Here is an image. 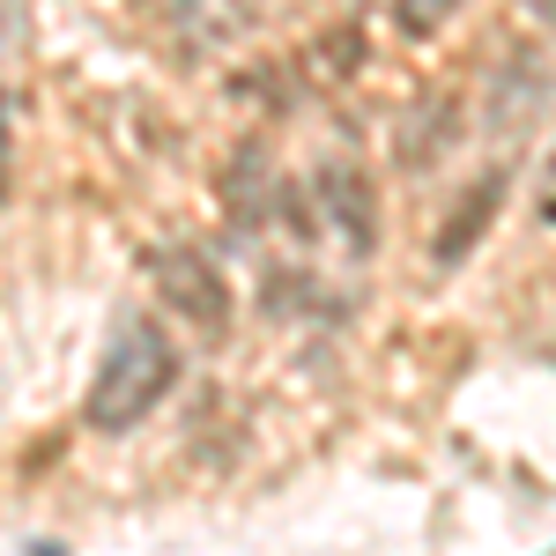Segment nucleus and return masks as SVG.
<instances>
[{"mask_svg": "<svg viewBox=\"0 0 556 556\" xmlns=\"http://www.w3.org/2000/svg\"><path fill=\"white\" fill-rule=\"evenodd\" d=\"M527 8H534V15H542V23L556 30V0H527Z\"/></svg>", "mask_w": 556, "mask_h": 556, "instance_id": "9", "label": "nucleus"}, {"mask_svg": "<svg viewBox=\"0 0 556 556\" xmlns=\"http://www.w3.org/2000/svg\"><path fill=\"white\" fill-rule=\"evenodd\" d=\"M497 201H505V178L490 172V178H475L468 193L445 208V223H438V238H430V260L438 267H460V260L482 245V230H490V215H497Z\"/></svg>", "mask_w": 556, "mask_h": 556, "instance_id": "5", "label": "nucleus"}, {"mask_svg": "<svg viewBox=\"0 0 556 556\" xmlns=\"http://www.w3.org/2000/svg\"><path fill=\"white\" fill-rule=\"evenodd\" d=\"M149 282H156V298H164V312H172L178 327H193V334H208V342L230 334L238 304H230V282L215 275L208 253H193V245H156V253H149Z\"/></svg>", "mask_w": 556, "mask_h": 556, "instance_id": "2", "label": "nucleus"}, {"mask_svg": "<svg viewBox=\"0 0 556 556\" xmlns=\"http://www.w3.org/2000/svg\"><path fill=\"white\" fill-rule=\"evenodd\" d=\"M393 23H401V38H438L453 23V0H393Z\"/></svg>", "mask_w": 556, "mask_h": 556, "instance_id": "6", "label": "nucleus"}, {"mask_svg": "<svg viewBox=\"0 0 556 556\" xmlns=\"http://www.w3.org/2000/svg\"><path fill=\"white\" fill-rule=\"evenodd\" d=\"M534 215L556 223V149H549V164H542V186H534Z\"/></svg>", "mask_w": 556, "mask_h": 556, "instance_id": "8", "label": "nucleus"}, {"mask_svg": "<svg viewBox=\"0 0 556 556\" xmlns=\"http://www.w3.org/2000/svg\"><path fill=\"white\" fill-rule=\"evenodd\" d=\"M364 67V38L356 30H327L319 38V75H356Z\"/></svg>", "mask_w": 556, "mask_h": 556, "instance_id": "7", "label": "nucleus"}, {"mask_svg": "<svg viewBox=\"0 0 556 556\" xmlns=\"http://www.w3.org/2000/svg\"><path fill=\"white\" fill-rule=\"evenodd\" d=\"M30 556H60V549H52V542H38V549H30Z\"/></svg>", "mask_w": 556, "mask_h": 556, "instance_id": "11", "label": "nucleus"}, {"mask_svg": "<svg viewBox=\"0 0 556 556\" xmlns=\"http://www.w3.org/2000/svg\"><path fill=\"white\" fill-rule=\"evenodd\" d=\"M15 8H23V0H0V30H8V23H15Z\"/></svg>", "mask_w": 556, "mask_h": 556, "instance_id": "10", "label": "nucleus"}, {"mask_svg": "<svg viewBox=\"0 0 556 556\" xmlns=\"http://www.w3.org/2000/svg\"><path fill=\"white\" fill-rule=\"evenodd\" d=\"M312 186H319V215L349 238V253H371L379 245V186H371V172L356 156H327L312 172Z\"/></svg>", "mask_w": 556, "mask_h": 556, "instance_id": "3", "label": "nucleus"}, {"mask_svg": "<svg viewBox=\"0 0 556 556\" xmlns=\"http://www.w3.org/2000/svg\"><path fill=\"white\" fill-rule=\"evenodd\" d=\"M453 141H460V104H453V89H424V97L393 119V156H401V172H430Z\"/></svg>", "mask_w": 556, "mask_h": 556, "instance_id": "4", "label": "nucleus"}, {"mask_svg": "<svg viewBox=\"0 0 556 556\" xmlns=\"http://www.w3.org/2000/svg\"><path fill=\"white\" fill-rule=\"evenodd\" d=\"M172 379H178L172 334H164L156 319H127V327L112 334V349H104L97 379H89V401H83L89 430H104V438L134 430L156 401H164V393H172Z\"/></svg>", "mask_w": 556, "mask_h": 556, "instance_id": "1", "label": "nucleus"}]
</instances>
